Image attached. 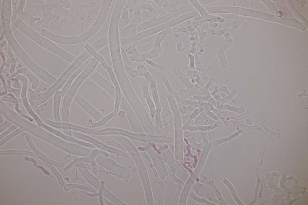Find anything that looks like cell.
<instances>
[{"label":"cell","instance_id":"5","mask_svg":"<svg viewBox=\"0 0 308 205\" xmlns=\"http://www.w3.org/2000/svg\"><path fill=\"white\" fill-rule=\"evenodd\" d=\"M133 1H129V2H127V3L126 4L122 11V19L124 21L125 18V23L127 24H129L130 22L128 16V11L130 8L133 4Z\"/></svg>","mask_w":308,"mask_h":205},{"label":"cell","instance_id":"6","mask_svg":"<svg viewBox=\"0 0 308 205\" xmlns=\"http://www.w3.org/2000/svg\"><path fill=\"white\" fill-rule=\"evenodd\" d=\"M109 52V47L108 46H106L98 53L101 56L103 57L105 54Z\"/></svg>","mask_w":308,"mask_h":205},{"label":"cell","instance_id":"4","mask_svg":"<svg viewBox=\"0 0 308 205\" xmlns=\"http://www.w3.org/2000/svg\"><path fill=\"white\" fill-rule=\"evenodd\" d=\"M100 62L102 66L107 70L109 73L111 80L116 88L117 93L120 94V92L119 85L117 81L114 73L112 69L107 65L103 57L101 59Z\"/></svg>","mask_w":308,"mask_h":205},{"label":"cell","instance_id":"2","mask_svg":"<svg viewBox=\"0 0 308 205\" xmlns=\"http://www.w3.org/2000/svg\"><path fill=\"white\" fill-rule=\"evenodd\" d=\"M74 100L92 115H98L102 116L92 106L82 98L78 93L75 95Z\"/></svg>","mask_w":308,"mask_h":205},{"label":"cell","instance_id":"3","mask_svg":"<svg viewBox=\"0 0 308 205\" xmlns=\"http://www.w3.org/2000/svg\"><path fill=\"white\" fill-rule=\"evenodd\" d=\"M83 84L100 91L112 105L115 104V100L111 97L109 94L105 90L99 86L96 83H95L94 82H92L88 80V79H87L85 80Z\"/></svg>","mask_w":308,"mask_h":205},{"label":"cell","instance_id":"1","mask_svg":"<svg viewBox=\"0 0 308 205\" xmlns=\"http://www.w3.org/2000/svg\"><path fill=\"white\" fill-rule=\"evenodd\" d=\"M89 78L93 80L99 86L105 90L114 99H115V87L105 79L96 71H94L90 76Z\"/></svg>","mask_w":308,"mask_h":205}]
</instances>
